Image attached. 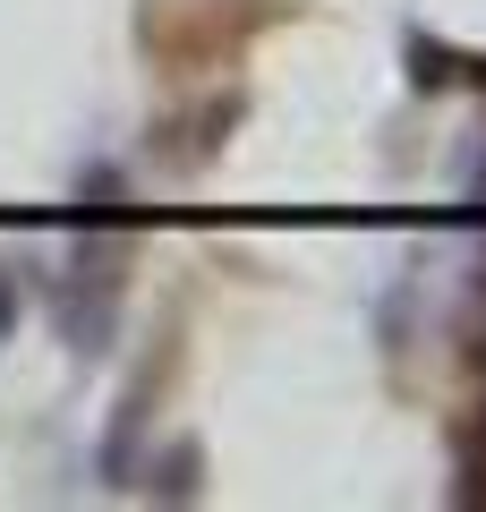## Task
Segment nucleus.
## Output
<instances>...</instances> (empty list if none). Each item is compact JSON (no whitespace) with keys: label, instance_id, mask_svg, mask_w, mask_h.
Here are the masks:
<instances>
[{"label":"nucleus","instance_id":"nucleus-1","mask_svg":"<svg viewBox=\"0 0 486 512\" xmlns=\"http://www.w3.org/2000/svg\"><path fill=\"white\" fill-rule=\"evenodd\" d=\"M111 325H120V239L86 231L69 256V282H60V333L69 350H111Z\"/></svg>","mask_w":486,"mask_h":512},{"label":"nucleus","instance_id":"nucleus-2","mask_svg":"<svg viewBox=\"0 0 486 512\" xmlns=\"http://www.w3.org/2000/svg\"><path fill=\"white\" fill-rule=\"evenodd\" d=\"M162 495H197V444H171L162 453Z\"/></svg>","mask_w":486,"mask_h":512},{"label":"nucleus","instance_id":"nucleus-3","mask_svg":"<svg viewBox=\"0 0 486 512\" xmlns=\"http://www.w3.org/2000/svg\"><path fill=\"white\" fill-rule=\"evenodd\" d=\"M469 197H478V205H486V154H478V171H469Z\"/></svg>","mask_w":486,"mask_h":512}]
</instances>
